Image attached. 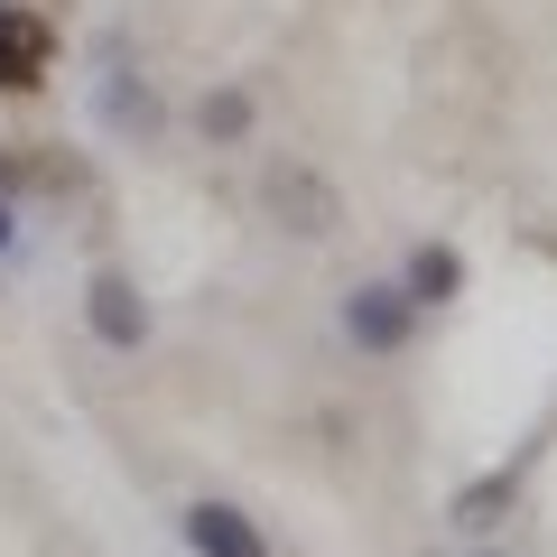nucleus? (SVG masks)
Wrapping results in <instances>:
<instances>
[{
  "instance_id": "f257e3e1",
  "label": "nucleus",
  "mask_w": 557,
  "mask_h": 557,
  "mask_svg": "<svg viewBox=\"0 0 557 557\" xmlns=\"http://www.w3.org/2000/svg\"><path fill=\"white\" fill-rule=\"evenodd\" d=\"M344 335L362 344V354H399V344L418 335V307L399 278H362L354 298H344Z\"/></svg>"
},
{
  "instance_id": "f03ea898",
  "label": "nucleus",
  "mask_w": 557,
  "mask_h": 557,
  "mask_svg": "<svg viewBox=\"0 0 557 557\" xmlns=\"http://www.w3.org/2000/svg\"><path fill=\"white\" fill-rule=\"evenodd\" d=\"M84 325H94L112 354H139V344H149V298H139L121 270H102L94 288H84Z\"/></svg>"
},
{
  "instance_id": "7ed1b4c3",
  "label": "nucleus",
  "mask_w": 557,
  "mask_h": 557,
  "mask_svg": "<svg viewBox=\"0 0 557 557\" xmlns=\"http://www.w3.org/2000/svg\"><path fill=\"white\" fill-rule=\"evenodd\" d=\"M186 548L196 557H270V539H260V520L233 511V502H196V511H186Z\"/></svg>"
},
{
  "instance_id": "20e7f679",
  "label": "nucleus",
  "mask_w": 557,
  "mask_h": 557,
  "mask_svg": "<svg viewBox=\"0 0 557 557\" xmlns=\"http://www.w3.org/2000/svg\"><path fill=\"white\" fill-rule=\"evenodd\" d=\"M270 205H278L288 223H298V233H335V214H344V205H335V186H325V177H307V168H278V177H270Z\"/></svg>"
},
{
  "instance_id": "39448f33",
  "label": "nucleus",
  "mask_w": 557,
  "mask_h": 557,
  "mask_svg": "<svg viewBox=\"0 0 557 557\" xmlns=\"http://www.w3.org/2000/svg\"><path fill=\"white\" fill-rule=\"evenodd\" d=\"M399 288H409V307H446V298L465 288L456 242H418V251H409V270H399Z\"/></svg>"
},
{
  "instance_id": "423d86ee",
  "label": "nucleus",
  "mask_w": 557,
  "mask_h": 557,
  "mask_svg": "<svg viewBox=\"0 0 557 557\" xmlns=\"http://www.w3.org/2000/svg\"><path fill=\"white\" fill-rule=\"evenodd\" d=\"M196 131H205V149H233V139L251 131V94H242V84H214V94L196 102Z\"/></svg>"
},
{
  "instance_id": "0eeeda50",
  "label": "nucleus",
  "mask_w": 557,
  "mask_h": 557,
  "mask_svg": "<svg viewBox=\"0 0 557 557\" xmlns=\"http://www.w3.org/2000/svg\"><path fill=\"white\" fill-rule=\"evenodd\" d=\"M38 28L28 20H10V10H0V84H38Z\"/></svg>"
},
{
  "instance_id": "6e6552de",
  "label": "nucleus",
  "mask_w": 557,
  "mask_h": 557,
  "mask_svg": "<svg viewBox=\"0 0 557 557\" xmlns=\"http://www.w3.org/2000/svg\"><path fill=\"white\" fill-rule=\"evenodd\" d=\"M10 233H20V223H10V196H0V251H10Z\"/></svg>"
},
{
  "instance_id": "1a4fd4ad",
  "label": "nucleus",
  "mask_w": 557,
  "mask_h": 557,
  "mask_svg": "<svg viewBox=\"0 0 557 557\" xmlns=\"http://www.w3.org/2000/svg\"><path fill=\"white\" fill-rule=\"evenodd\" d=\"M474 557H511V548H474Z\"/></svg>"
}]
</instances>
